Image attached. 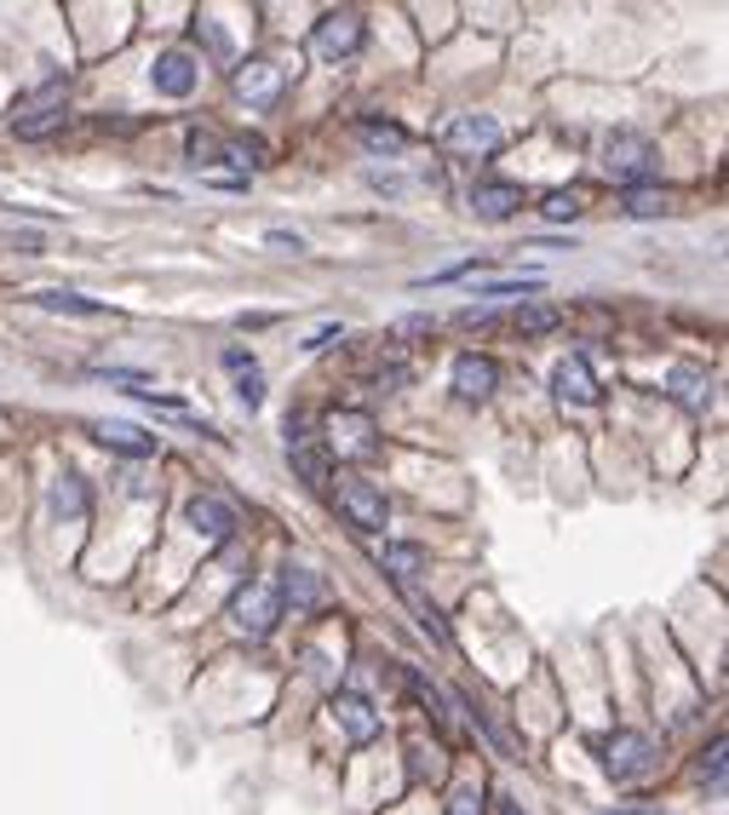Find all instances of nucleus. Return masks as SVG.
Instances as JSON below:
<instances>
[{
	"mask_svg": "<svg viewBox=\"0 0 729 815\" xmlns=\"http://www.w3.org/2000/svg\"><path fill=\"white\" fill-rule=\"evenodd\" d=\"M288 615V603H282V580L276 574H259V580H247L242 592L231 598V626L242 632V638H270L276 621Z\"/></svg>",
	"mask_w": 729,
	"mask_h": 815,
	"instance_id": "nucleus-1",
	"label": "nucleus"
},
{
	"mask_svg": "<svg viewBox=\"0 0 729 815\" xmlns=\"http://www.w3.org/2000/svg\"><path fill=\"white\" fill-rule=\"evenodd\" d=\"M64 115H69V81L64 75H46V81L12 110V133L18 138H46V133L64 126Z\"/></svg>",
	"mask_w": 729,
	"mask_h": 815,
	"instance_id": "nucleus-2",
	"label": "nucleus"
},
{
	"mask_svg": "<svg viewBox=\"0 0 729 815\" xmlns=\"http://www.w3.org/2000/svg\"><path fill=\"white\" fill-rule=\"evenodd\" d=\"M655 167H661V156L643 133H609L603 138V172H609L615 185H643V178H655Z\"/></svg>",
	"mask_w": 729,
	"mask_h": 815,
	"instance_id": "nucleus-3",
	"label": "nucleus"
},
{
	"mask_svg": "<svg viewBox=\"0 0 729 815\" xmlns=\"http://www.w3.org/2000/svg\"><path fill=\"white\" fill-rule=\"evenodd\" d=\"M500 121L489 115V110H466V115H455L448 121V133H442V149L448 156H471V161H489L494 149H500Z\"/></svg>",
	"mask_w": 729,
	"mask_h": 815,
	"instance_id": "nucleus-4",
	"label": "nucleus"
},
{
	"mask_svg": "<svg viewBox=\"0 0 729 815\" xmlns=\"http://www.w3.org/2000/svg\"><path fill=\"white\" fill-rule=\"evenodd\" d=\"M334 500H339L345 523H350V528H362V534H380V528L391 523V505H385V494L373 489L368 477H339Z\"/></svg>",
	"mask_w": 729,
	"mask_h": 815,
	"instance_id": "nucleus-5",
	"label": "nucleus"
},
{
	"mask_svg": "<svg viewBox=\"0 0 729 815\" xmlns=\"http://www.w3.org/2000/svg\"><path fill=\"white\" fill-rule=\"evenodd\" d=\"M231 87H236V98L247 110H270L276 98L288 92V69L270 64V58H247V64L231 69Z\"/></svg>",
	"mask_w": 729,
	"mask_h": 815,
	"instance_id": "nucleus-6",
	"label": "nucleus"
},
{
	"mask_svg": "<svg viewBox=\"0 0 729 815\" xmlns=\"http://www.w3.org/2000/svg\"><path fill=\"white\" fill-rule=\"evenodd\" d=\"M597 752H603V770L615 781H638V775H649V763H655V741H649L643 729H615Z\"/></svg>",
	"mask_w": 729,
	"mask_h": 815,
	"instance_id": "nucleus-7",
	"label": "nucleus"
},
{
	"mask_svg": "<svg viewBox=\"0 0 729 815\" xmlns=\"http://www.w3.org/2000/svg\"><path fill=\"white\" fill-rule=\"evenodd\" d=\"M328 454H339V460H368V454H380L373 414H362V408H339V414L328 420Z\"/></svg>",
	"mask_w": 729,
	"mask_h": 815,
	"instance_id": "nucleus-8",
	"label": "nucleus"
},
{
	"mask_svg": "<svg viewBox=\"0 0 729 815\" xmlns=\"http://www.w3.org/2000/svg\"><path fill=\"white\" fill-rule=\"evenodd\" d=\"M362 12H322L316 18V30H311V46H316V53L322 58H328V64H339V58H350V53H362Z\"/></svg>",
	"mask_w": 729,
	"mask_h": 815,
	"instance_id": "nucleus-9",
	"label": "nucleus"
},
{
	"mask_svg": "<svg viewBox=\"0 0 729 815\" xmlns=\"http://www.w3.org/2000/svg\"><path fill=\"white\" fill-rule=\"evenodd\" d=\"M190 528L201 534V540H208V546H224V540H231V534H236V512H231V505H224V500H213V494H201V500H190Z\"/></svg>",
	"mask_w": 729,
	"mask_h": 815,
	"instance_id": "nucleus-10",
	"label": "nucleus"
},
{
	"mask_svg": "<svg viewBox=\"0 0 729 815\" xmlns=\"http://www.w3.org/2000/svg\"><path fill=\"white\" fill-rule=\"evenodd\" d=\"M334 724L350 735V741H373V735H380V706L362 701V695H350V690H339L334 695Z\"/></svg>",
	"mask_w": 729,
	"mask_h": 815,
	"instance_id": "nucleus-11",
	"label": "nucleus"
},
{
	"mask_svg": "<svg viewBox=\"0 0 729 815\" xmlns=\"http://www.w3.org/2000/svg\"><path fill=\"white\" fill-rule=\"evenodd\" d=\"M666 397H672V402H684L689 414H700V408L713 402V373L700 368V362H677V368L666 373Z\"/></svg>",
	"mask_w": 729,
	"mask_h": 815,
	"instance_id": "nucleus-12",
	"label": "nucleus"
},
{
	"mask_svg": "<svg viewBox=\"0 0 729 815\" xmlns=\"http://www.w3.org/2000/svg\"><path fill=\"white\" fill-rule=\"evenodd\" d=\"M471 213H476V219H489V224L523 213V185H500V178L476 185V190H471Z\"/></svg>",
	"mask_w": 729,
	"mask_h": 815,
	"instance_id": "nucleus-13",
	"label": "nucleus"
},
{
	"mask_svg": "<svg viewBox=\"0 0 729 815\" xmlns=\"http://www.w3.org/2000/svg\"><path fill=\"white\" fill-rule=\"evenodd\" d=\"M551 379H558V397L563 402H581V408H592L603 391H597V373H592V362H586V356H563V362H558V373H551Z\"/></svg>",
	"mask_w": 729,
	"mask_h": 815,
	"instance_id": "nucleus-14",
	"label": "nucleus"
},
{
	"mask_svg": "<svg viewBox=\"0 0 729 815\" xmlns=\"http://www.w3.org/2000/svg\"><path fill=\"white\" fill-rule=\"evenodd\" d=\"M92 431V443H104L115 454H127V460H144V454H156V437L138 425H121V420H104V425H87Z\"/></svg>",
	"mask_w": 729,
	"mask_h": 815,
	"instance_id": "nucleus-15",
	"label": "nucleus"
},
{
	"mask_svg": "<svg viewBox=\"0 0 729 815\" xmlns=\"http://www.w3.org/2000/svg\"><path fill=\"white\" fill-rule=\"evenodd\" d=\"M494 362H489V356H460V362H455V391L466 397V402H489L494 397Z\"/></svg>",
	"mask_w": 729,
	"mask_h": 815,
	"instance_id": "nucleus-16",
	"label": "nucleus"
},
{
	"mask_svg": "<svg viewBox=\"0 0 729 815\" xmlns=\"http://www.w3.org/2000/svg\"><path fill=\"white\" fill-rule=\"evenodd\" d=\"M149 81H156L161 98H190V87H195V64H190L184 53H161L156 69H149Z\"/></svg>",
	"mask_w": 729,
	"mask_h": 815,
	"instance_id": "nucleus-17",
	"label": "nucleus"
},
{
	"mask_svg": "<svg viewBox=\"0 0 729 815\" xmlns=\"http://www.w3.org/2000/svg\"><path fill=\"white\" fill-rule=\"evenodd\" d=\"M35 304H41V311H53V316H104V304H98V299L69 293V288H41Z\"/></svg>",
	"mask_w": 729,
	"mask_h": 815,
	"instance_id": "nucleus-18",
	"label": "nucleus"
},
{
	"mask_svg": "<svg viewBox=\"0 0 729 815\" xmlns=\"http://www.w3.org/2000/svg\"><path fill=\"white\" fill-rule=\"evenodd\" d=\"M293 471L305 489H328V448H316V443H293Z\"/></svg>",
	"mask_w": 729,
	"mask_h": 815,
	"instance_id": "nucleus-19",
	"label": "nucleus"
},
{
	"mask_svg": "<svg viewBox=\"0 0 729 815\" xmlns=\"http://www.w3.org/2000/svg\"><path fill=\"white\" fill-rule=\"evenodd\" d=\"M402 598H408V603H414V615H419V626H425V638H437L442 649H448V644H455V632H448V621H442V609H437L431 598H425V592H419V585H402Z\"/></svg>",
	"mask_w": 729,
	"mask_h": 815,
	"instance_id": "nucleus-20",
	"label": "nucleus"
},
{
	"mask_svg": "<svg viewBox=\"0 0 729 815\" xmlns=\"http://www.w3.org/2000/svg\"><path fill=\"white\" fill-rule=\"evenodd\" d=\"M380 569H385L396 585H414V574L425 569V551H419V546H385V551H380Z\"/></svg>",
	"mask_w": 729,
	"mask_h": 815,
	"instance_id": "nucleus-21",
	"label": "nucleus"
},
{
	"mask_svg": "<svg viewBox=\"0 0 729 815\" xmlns=\"http://www.w3.org/2000/svg\"><path fill=\"white\" fill-rule=\"evenodd\" d=\"M558 322H563V316L551 311V304H540V299H523L517 311H512V327H517V334H551Z\"/></svg>",
	"mask_w": 729,
	"mask_h": 815,
	"instance_id": "nucleus-22",
	"label": "nucleus"
},
{
	"mask_svg": "<svg viewBox=\"0 0 729 815\" xmlns=\"http://www.w3.org/2000/svg\"><path fill=\"white\" fill-rule=\"evenodd\" d=\"M357 133H362L368 149H391V156H402V149H408V133H402L396 121H362Z\"/></svg>",
	"mask_w": 729,
	"mask_h": 815,
	"instance_id": "nucleus-23",
	"label": "nucleus"
},
{
	"mask_svg": "<svg viewBox=\"0 0 729 815\" xmlns=\"http://www.w3.org/2000/svg\"><path fill=\"white\" fill-rule=\"evenodd\" d=\"M293 598V609H311L316 598H322V580L311 574V569H288L282 574V603Z\"/></svg>",
	"mask_w": 729,
	"mask_h": 815,
	"instance_id": "nucleus-24",
	"label": "nucleus"
},
{
	"mask_svg": "<svg viewBox=\"0 0 729 815\" xmlns=\"http://www.w3.org/2000/svg\"><path fill=\"white\" fill-rule=\"evenodd\" d=\"M620 213H626V219H661V213H672V201H666L661 190H649V185H638L632 196L620 201Z\"/></svg>",
	"mask_w": 729,
	"mask_h": 815,
	"instance_id": "nucleus-25",
	"label": "nucleus"
},
{
	"mask_svg": "<svg viewBox=\"0 0 729 815\" xmlns=\"http://www.w3.org/2000/svg\"><path fill=\"white\" fill-rule=\"evenodd\" d=\"M581 208H586V196H581V190H551V196L540 201V213H546V219H574Z\"/></svg>",
	"mask_w": 729,
	"mask_h": 815,
	"instance_id": "nucleus-26",
	"label": "nucleus"
},
{
	"mask_svg": "<svg viewBox=\"0 0 729 815\" xmlns=\"http://www.w3.org/2000/svg\"><path fill=\"white\" fill-rule=\"evenodd\" d=\"M236 397H242L247 408H259V402H265V379H259V362L236 373Z\"/></svg>",
	"mask_w": 729,
	"mask_h": 815,
	"instance_id": "nucleus-27",
	"label": "nucleus"
},
{
	"mask_svg": "<svg viewBox=\"0 0 729 815\" xmlns=\"http://www.w3.org/2000/svg\"><path fill=\"white\" fill-rule=\"evenodd\" d=\"M448 815H483V793L476 786H455L448 793Z\"/></svg>",
	"mask_w": 729,
	"mask_h": 815,
	"instance_id": "nucleus-28",
	"label": "nucleus"
},
{
	"mask_svg": "<svg viewBox=\"0 0 729 815\" xmlns=\"http://www.w3.org/2000/svg\"><path fill=\"white\" fill-rule=\"evenodd\" d=\"M700 775H707V786H724V735L707 747V758H700Z\"/></svg>",
	"mask_w": 729,
	"mask_h": 815,
	"instance_id": "nucleus-29",
	"label": "nucleus"
},
{
	"mask_svg": "<svg viewBox=\"0 0 729 815\" xmlns=\"http://www.w3.org/2000/svg\"><path fill=\"white\" fill-rule=\"evenodd\" d=\"M489 322H500L489 304H466V311H460V327H489Z\"/></svg>",
	"mask_w": 729,
	"mask_h": 815,
	"instance_id": "nucleus-30",
	"label": "nucleus"
},
{
	"mask_svg": "<svg viewBox=\"0 0 729 815\" xmlns=\"http://www.w3.org/2000/svg\"><path fill=\"white\" fill-rule=\"evenodd\" d=\"M224 368H231V373H242V368H254V356H247L242 345H231V350H224Z\"/></svg>",
	"mask_w": 729,
	"mask_h": 815,
	"instance_id": "nucleus-31",
	"label": "nucleus"
},
{
	"mask_svg": "<svg viewBox=\"0 0 729 815\" xmlns=\"http://www.w3.org/2000/svg\"><path fill=\"white\" fill-rule=\"evenodd\" d=\"M334 339H345V327H322V334H316V339H305V350H328Z\"/></svg>",
	"mask_w": 729,
	"mask_h": 815,
	"instance_id": "nucleus-32",
	"label": "nucleus"
},
{
	"mask_svg": "<svg viewBox=\"0 0 729 815\" xmlns=\"http://www.w3.org/2000/svg\"><path fill=\"white\" fill-rule=\"evenodd\" d=\"M270 247H282V253H299L305 242H299V236H288V231H270Z\"/></svg>",
	"mask_w": 729,
	"mask_h": 815,
	"instance_id": "nucleus-33",
	"label": "nucleus"
},
{
	"mask_svg": "<svg viewBox=\"0 0 729 815\" xmlns=\"http://www.w3.org/2000/svg\"><path fill=\"white\" fill-rule=\"evenodd\" d=\"M615 815H655V810H615Z\"/></svg>",
	"mask_w": 729,
	"mask_h": 815,
	"instance_id": "nucleus-34",
	"label": "nucleus"
},
{
	"mask_svg": "<svg viewBox=\"0 0 729 815\" xmlns=\"http://www.w3.org/2000/svg\"><path fill=\"white\" fill-rule=\"evenodd\" d=\"M506 815H523V810H517V804H506Z\"/></svg>",
	"mask_w": 729,
	"mask_h": 815,
	"instance_id": "nucleus-35",
	"label": "nucleus"
}]
</instances>
